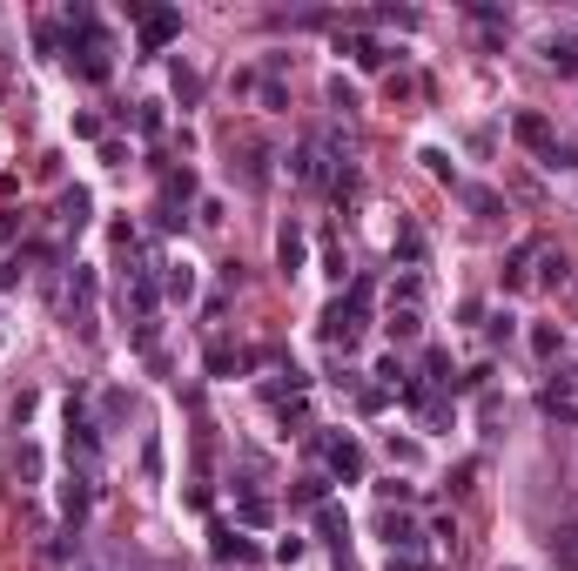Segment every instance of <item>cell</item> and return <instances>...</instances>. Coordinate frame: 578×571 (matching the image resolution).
Returning <instances> with one entry per match:
<instances>
[{
  "mask_svg": "<svg viewBox=\"0 0 578 571\" xmlns=\"http://www.w3.org/2000/svg\"><path fill=\"white\" fill-rule=\"evenodd\" d=\"M336 148H344L336 135H303L296 155H289V175L310 182V188H323V182H330V155H336Z\"/></svg>",
  "mask_w": 578,
  "mask_h": 571,
  "instance_id": "obj_2",
  "label": "cell"
},
{
  "mask_svg": "<svg viewBox=\"0 0 578 571\" xmlns=\"http://www.w3.org/2000/svg\"><path fill=\"white\" fill-rule=\"evenodd\" d=\"M364 309H370V275H356L350 296H336L323 309V343H330V350H350V343L364 336Z\"/></svg>",
  "mask_w": 578,
  "mask_h": 571,
  "instance_id": "obj_1",
  "label": "cell"
},
{
  "mask_svg": "<svg viewBox=\"0 0 578 571\" xmlns=\"http://www.w3.org/2000/svg\"><path fill=\"white\" fill-rule=\"evenodd\" d=\"M565 384H578V376H565Z\"/></svg>",
  "mask_w": 578,
  "mask_h": 571,
  "instance_id": "obj_26",
  "label": "cell"
},
{
  "mask_svg": "<svg viewBox=\"0 0 578 571\" xmlns=\"http://www.w3.org/2000/svg\"><path fill=\"white\" fill-rule=\"evenodd\" d=\"M296 505H323V477H303L296 484Z\"/></svg>",
  "mask_w": 578,
  "mask_h": 571,
  "instance_id": "obj_24",
  "label": "cell"
},
{
  "mask_svg": "<svg viewBox=\"0 0 578 571\" xmlns=\"http://www.w3.org/2000/svg\"><path fill=\"white\" fill-rule=\"evenodd\" d=\"M182 34V14L175 7H155V14H142V47H168Z\"/></svg>",
  "mask_w": 578,
  "mask_h": 571,
  "instance_id": "obj_6",
  "label": "cell"
},
{
  "mask_svg": "<svg viewBox=\"0 0 578 571\" xmlns=\"http://www.w3.org/2000/svg\"><path fill=\"white\" fill-rule=\"evenodd\" d=\"M67 464H75V471H95L101 464V430L88 424V410H81L75 396H67Z\"/></svg>",
  "mask_w": 578,
  "mask_h": 571,
  "instance_id": "obj_3",
  "label": "cell"
},
{
  "mask_svg": "<svg viewBox=\"0 0 578 571\" xmlns=\"http://www.w3.org/2000/svg\"><path fill=\"white\" fill-rule=\"evenodd\" d=\"M155 303H162V275L155 269H135L128 283H122V309H128L135 323H148V316H155Z\"/></svg>",
  "mask_w": 578,
  "mask_h": 571,
  "instance_id": "obj_4",
  "label": "cell"
},
{
  "mask_svg": "<svg viewBox=\"0 0 578 571\" xmlns=\"http://www.w3.org/2000/svg\"><path fill=\"white\" fill-rule=\"evenodd\" d=\"M424 330V316H417V309H390V336H404V343H411Z\"/></svg>",
  "mask_w": 578,
  "mask_h": 571,
  "instance_id": "obj_17",
  "label": "cell"
},
{
  "mask_svg": "<svg viewBox=\"0 0 578 571\" xmlns=\"http://www.w3.org/2000/svg\"><path fill=\"white\" fill-rule=\"evenodd\" d=\"M384 538H390V551H404V558H411V551L424 545V538H417V525H411V517H397V511L384 517Z\"/></svg>",
  "mask_w": 578,
  "mask_h": 571,
  "instance_id": "obj_12",
  "label": "cell"
},
{
  "mask_svg": "<svg viewBox=\"0 0 578 571\" xmlns=\"http://www.w3.org/2000/svg\"><path fill=\"white\" fill-rule=\"evenodd\" d=\"M344 55H350L356 67H384V61H390V47H384V41H370V34H350Z\"/></svg>",
  "mask_w": 578,
  "mask_h": 571,
  "instance_id": "obj_11",
  "label": "cell"
},
{
  "mask_svg": "<svg viewBox=\"0 0 578 571\" xmlns=\"http://www.w3.org/2000/svg\"><path fill=\"white\" fill-rule=\"evenodd\" d=\"M330 471L344 477V484H356V477H364V451H356L350 437H336V444H330Z\"/></svg>",
  "mask_w": 578,
  "mask_h": 571,
  "instance_id": "obj_10",
  "label": "cell"
},
{
  "mask_svg": "<svg viewBox=\"0 0 578 571\" xmlns=\"http://www.w3.org/2000/svg\"><path fill=\"white\" fill-rule=\"evenodd\" d=\"M34 471H41V451L27 437H14V477H34Z\"/></svg>",
  "mask_w": 578,
  "mask_h": 571,
  "instance_id": "obj_16",
  "label": "cell"
},
{
  "mask_svg": "<svg viewBox=\"0 0 578 571\" xmlns=\"http://www.w3.org/2000/svg\"><path fill=\"white\" fill-rule=\"evenodd\" d=\"M316 525L336 538V531H344V511H336V505H316ZM336 545H344V538H336Z\"/></svg>",
  "mask_w": 578,
  "mask_h": 571,
  "instance_id": "obj_23",
  "label": "cell"
},
{
  "mask_svg": "<svg viewBox=\"0 0 578 571\" xmlns=\"http://www.w3.org/2000/svg\"><path fill=\"white\" fill-rule=\"evenodd\" d=\"M88 497H95V471H75V464H67V484H61V517H67V531H81Z\"/></svg>",
  "mask_w": 578,
  "mask_h": 571,
  "instance_id": "obj_5",
  "label": "cell"
},
{
  "mask_svg": "<svg viewBox=\"0 0 578 571\" xmlns=\"http://www.w3.org/2000/svg\"><path fill=\"white\" fill-rule=\"evenodd\" d=\"M532 350L538 356H558V330H552V323H538V330H532Z\"/></svg>",
  "mask_w": 578,
  "mask_h": 571,
  "instance_id": "obj_21",
  "label": "cell"
},
{
  "mask_svg": "<svg viewBox=\"0 0 578 571\" xmlns=\"http://www.w3.org/2000/svg\"><path fill=\"white\" fill-rule=\"evenodd\" d=\"M303 255H310V242H303V229L289 222V229L276 235V263H283V275H296V269H303Z\"/></svg>",
  "mask_w": 578,
  "mask_h": 571,
  "instance_id": "obj_9",
  "label": "cell"
},
{
  "mask_svg": "<svg viewBox=\"0 0 578 571\" xmlns=\"http://www.w3.org/2000/svg\"><path fill=\"white\" fill-rule=\"evenodd\" d=\"M235 363H243V356H235V350H229V343H215V350H209V370H215V376H229V370H235Z\"/></svg>",
  "mask_w": 578,
  "mask_h": 571,
  "instance_id": "obj_20",
  "label": "cell"
},
{
  "mask_svg": "<svg viewBox=\"0 0 578 571\" xmlns=\"http://www.w3.org/2000/svg\"><path fill=\"white\" fill-rule=\"evenodd\" d=\"M162 296L189 303V296H195V269H189V263H168V275H162Z\"/></svg>",
  "mask_w": 578,
  "mask_h": 571,
  "instance_id": "obj_13",
  "label": "cell"
},
{
  "mask_svg": "<svg viewBox=\"0 0 578 571\" xmlns=\"http://www.w3.org/2000/svg\"><path fill=\"white\" fill-rule=\"evenodd\" d=\"M464 202H471L478 215H498V195H491V188H464Z\"/></svg>",
  "mask_w": 578,
  "mask_h": 571,
  "instance_id": "obj_22",
  "label": "cell"
},
{
  "mask_svg": "<svg viewBox=\"0 0 578 571\" xmlns=\"http://www.w3.org/2000/svg\"><path fill=\"white\" fill-rule=\"evenodd\" d=\"M538 255H545V242H518V249H512V269H504V289H524V283H532V263H538Z\"/></svg>",
  "mask_w": 578,
  "mask_h": 571,
  "instance_id": "obj_7",
  "label": "cell"
},
{
  "mask_svg": "<svg viewBox=\"0 0 578 571\" xmlns=\"http://www.w3.org/2000/svg\"><path fill=\"white\" fill-rule=\"evenodd\" d=\"M215 558H223V565H229V558H235V565H249L256 551H249V538H235V531L223 525V531H215Z\"/></svg>",
  "mask_w": 578,
  "mask_h": 571,
  "instance_id": "obj_14",
  "label": "cell"
},
{
  "mask_svg": "<svg viewBox=\"0 0 578 571\" xmlns=\"http://www.w3.org/2000/svg\"><path fill=\"white\" fill-rule=\"evenodd\" d=\"M75 571H101V565H75Z\"/></svg>",
  "mask_w": 578,
  "mask_h": 571,
  "instance_id": "obj_25",
  "label": "cell"
},
{
  "mask_svg": "<svg viewBox=\"0 0 578 571\" xmlns=\"http://www.w3.org/2000/svg\"><path fill=\"white\" fill-rule=\"evenodd\" d=\"M545 61L558 67V75H572V67H578V55H572V41H545Z\"/></svg>",
  "mask_w": 578,
  "mask_h": 571,
  "instance_id": "obj_18",
  "label": "cell"
},
{
  "mask_svg": "<svg viewBox=\"0 0 578 571\" xmlns=\"http://www.w3.org/2000/svg\"><path fill=\"white\" fill-rule=\"evenodd\" d=\"M235 517H243V525H269V505H263V497H243V505H235Z\"/></svg>",
  "mask_w": 578,
  "mask_h": 571,
  "instance_id": "obj_19",
  "label": "cell"
},
{
  "mask_svg": "<svg viewBox=\"0 0 578 571\" xmlns=\"http://www.w3.org/2000/svg\"><path fill=\"white\" fill-rule=\"evenodd\" d=\"M81 222H88V195L67 188V195H61V229H81Z\"/></svg>",
  "mask_w": 578,
  "mask_h": 571,
  "instance_id": "obj_15",
  "label": "cell"
},
{
  "mask_svg": "<svg viewBox=\"0 0 578 571\" xmlns=\"http://www.w3.org/2000/svg\"><path fill=\"white\" fill-rule=\"evenodd\" d=\"M512 135H518L524 148H538V155H558V148H552V121H545V115H518V121H512Z\"/></svg>",
  "mask_w": 578,
  "mask_h": 571,
  "instance_id": "obj_8",
  "label": "cell"
}]
</instances>
